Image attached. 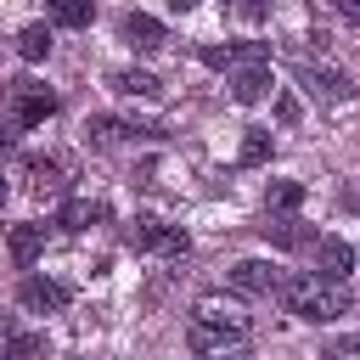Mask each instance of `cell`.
I'll use <instances>...</instances> for the list:
<instances>
[{
	"label": "cell",
	"instance_id": "obj_1",
	"mask_svg": "<svg viewBox=\"0 0 360 360\" xmlns=\"http://www.w3.org/2000/svg\"><path fill=\"white\" fill-rule=\"evenodd\" d=\"M276 298H281L287 315H298V321H309V326L349 315V287H343V281H326L321 270H315V276H292Z\"/></svg>",
	"mask_w": 360,
	"mask_h": 360
},
{
	"label": "cell",
	"instance_id": "obj_2",
	"mask_svg": "<svg viewBox=\"0 0 360 360\" xmlns=\"http://www.w3.org/2000/svg\"><path fill=\"white\" fill-rule=\"evenodd\" d=\"M124 242H129L135 253H169V259H180V253L191 248V236H186L180 225H163V219H152V214H141V219L124 231Z\"/></svg>",
	"mask_w": 360,
	"mask_h": 360
},
{
	"label": "cell",
	"instance_id": "obj_3",
	"mask_svg": "<svg viewBox=\"0 0 360 360\" xmlns=\"http://www.w3.org/2000/svg\"><path fill=\"white\" fill-rule=\"evenodd\" d=\"M191 321H202V326H214V332H231V338H248V309H242L236 298H225V292H202V298L191 304Z\"/></svg>",
	"mask_w": 360,
	"mask_h": 360
},
{
	"label": "cell",
	"instance_id": "obj_4",
	"mask_svg": "<svg viewBox=\"0 0 360 360\" xmlns=\"http://www.w3.org/2000/svg\"><path fill=\"white\" fill-rule=\"evenodd\" d=\"M231 287L248 292V298H270V292L287 287V276H281L270 259H242V264H231Z\"/></svg>",
	"mask_w": 360,
	"mask_h": 360
},
{
	"label": "cell",
	"instance_id": "obj_5",
	"mask_svg": "<svg viewBox=\"0 0 360 360\" xmlns=\"http://www.w3.org/2000/svg\"><path fill=\"white\" fill-rule=\"evenodd\" d=\"M22 180H28L34 197H62V191H68V169H62V158H51V152H28V158H22Z\"/></svg>",
	"mask_w": 360,
	"mask_h": 360
},
{
	"label": "cell",
	"instance_id": "obj_6",
	"mask_svg": "<svg viewBox=\"0 0 360 360\" xmlns=\"http://www.w3.org/2000/svg\"><path fill=\"white\" fill-rule=\"evenodd\" d=\"M11 107H17V124H22V129H34V124H45V118L56 112V96H51L45 84L22 79V84H11Z\"/></svg>",
	"mask_w": 360,
	"mask_h": 360
},
{
	"label": "cell",
	"instance_id": "obj_7",
	"mask_svg": "<svg viewBox=\"0 0 360 360\" xmlns=\"http://www.w3.org/2000/svg\"><path fill=\"white\" fill-rule=\"evenodd\" d=\"M17 298H22V309H28V315H56V309L68 304V287H62V281H51V276H28V281L17 287Z\"/></svg>",
	"mask_w": 360,
	"mask_h": 360
},
{
	"label": "cell",
	"instance_id": "obj_8",
	"mask_svg": "<svg viewBox=\"0 0 360 360\" xmlns=\"http://www.w3.org/2000/svg\"><path fill=\"white\" fill-rule=\"evenodd\" d=\"M197 56H202L208 68H231V73H236V68H253V62H270L259 39H236V45H202Z\"/></svg>",
	"mask_w": 360,
	"mask_h": 360
},
{
	"label": "cell",
	"instance_id": "obj_9",
	"mask_svg": "<svg viewBox=\"0 0 360 360\" xmlns=\"http://www.w3.org/2000/svg\"><path fill=\"white\" fill-rule=\"evenodd\" d=\"M298 79L309 84V96H326V101H349V96H354L349 73H338V68H315V62H298Z\"/></svg>",
	"mask_w": 360,
	"mask_h": 360
},
{
	"label": "cell",
	"instance_id": "obj_10",
	"mask_svg": "<svg viewBox=\"0 0 360 360\" xmlns=\"http://www.w3.org/2000/svg\"><path fill=\"white\" fill-rule=\"evenodd\" d=\"M315 264H321V276H326V281H343V276L360 264V253H354L343 236H321V242H315Z\"/></svg>",
	"mask_w": 360,
	"mask_h": 360
},
{
	"label": "cell",
	"instance_id": "obj_11",
	"mask_svg": "<svg viewBox=\"0 0 360 360\" xmlns=\"http://www.w3.org/2000/svg\"><path fill=\"white\" fill-rule=\"evenodd\" d=\"M231 96H236L242 107H253V101H264V96H270V62H253V68H236V73H231Z\"/></svg>",
	"mask_w": 360,
	"mask_h": 360
},
{
	"label": "cell",
	"instance_id": "obj_12",
	"mask_svg": "<svg viewBox=\"0 0 360 360\" xmlns=\"http://www.w3.org/2000/svg\"><path fill=\"white\" fill-rule=\"evenodd\" d=\"M118 96H135V101H158L163 96V84H158V73H146V68H118L112 79H107Z\"/></svg>",
	"mask_w": 360,
	"mask_h": 360
},
{
	"label": "cell",
	"instance_id": "obj_13",
	"mask_svg": "<svg viewBox=\"0 0 360 360\" xmlns=\"http://www.w3.org/2000/svg\"><path fill=\"white\" fill-rule=\"evenodd\" d=\"M56 225H62V231H90V225H107V202H96V197H73V202H62Z\"/></svg>",
	"mask_w": 360,
	"mask_h": 360
},
{
	"label": "cell",
	"instance_id": "obj_14",
	"mask_svg": "<svg viewBox=\"0 0 360 360\" xmlns=\"http://www.w3.org/2000/svg\"><path fill=\"white\" fill-rule=\"evenodd\" d=\"M118 34H124L135 51H158V45H163V22H158V17H146V11H129V17L118 22Z\"/></svg>",
	"mask_w": 360,
	"mask_h": 360
},
{
	"label": "cell",
	"instance_id": "obj_15",
	"mask_svg": "<svg viewBox=\"0 0 360 360\" xmlns=\"http://www.w3.org/2000/svg\"><path fill=\"white\" fill-rule=\"evenodd\" d=\"M84 135H90L96 146H118V141H129V135H158V129H135V124H124V118H107V112H96V118L84 124Z\"/></svg>",
	"mask_w": 360,
	"mask_h": 360
},
{
	"label": "cell",
	"instance_id": "obj_16",
	"mask_svg": "<svg viewBox=\"0 0 360 360\" xmlns=\"http://www.w3.org/2000/svg\"><path fill=\"white\" fill-rule=\"evenodd\" d=\"M6 248H11L17 264H34V259L45 253V225H34V219H28V225H11V242H6Z\"/></svg>",
	"mask_w": 360,
	"mask_h": 360
},
{
	"label": "cell",
	"instance_id": "obj_17",
	"mask_svg": "<svg viewBox=\"0 0 360 360\" xmlns=\"http://www.w3.org/2000/svg\"><path fill=\"white\" fill-rule=\"evenodd\" d=\"M236 343H242V338H231V332H214V326L191 321V349H197V354H219V360H225Z\"/></svg>",
	"mask_w": 360,
	"mask_h": 360
},
{
	"label": "cell",
	"instance_id": "obj_18",
	"mask_svg": "<svg viewBox=\"0 0 360 360\" xmlns=\"http://www.w3.org/2000/svg\"><path fill=\"white\" fill-rule=\"evenodd\" d=\"M17 56H22V62H45V56H51V28H45V22H28V28L17 34Z\"/></svg>",
	"mask_w": 360,
	"mask_h": 360
},
{
	"label": "cell",
	"instance_id": "obj_19",
	"mask_svg": "<svg viewBox=\"0 0 360 360\" xmlns=\"http://www.w3.org/2000/svg\"><path fill=\"white\" fill-rule=\"evenodd\" d=\"M0 360H45V332H11Z\"/></svg>",
	"mask_w": 360,
	"mask_h": 360
},
{
	"label": "cell",
	"instance_id": "obj_20",
	"mask_svg": "<svg viewBox=\"0 0 360 360\" xmlns=\"http://www.w3.org/2000/svg\"><path fill=\"white\" fill-rule=\"evenodd\" d=\"M304 202V180H270V191H264V208H276V214H292Z\"/></svg>",
	"mask_w": 360,
	"mask_h": 360
},
{
	"label": "cell",
	"instance_id": "obj_21",
	"mask_svg": "<svg viewBox=\"0 0 360 360\" xmlns=\"http://www.w3.org/2000/svg\"><path fill=\"white\" fill-rule=\"evenodd\" d=\"M90 17H96L90 0H56L51 6V22H62V28H90Z\"/></svg>",
	"mask_w": 360,
	"mask_h": 360
},
{
	"label": "cell",
	"instance_id": "obj_22",
	"mask_svg": "<svg viewBox=\"0 0 360 360\" xmlns=\"http://www.w3.org/2000/svg\"><path fill=\"white\" fill-rule=\"evenodd\" d=\"M270 152H276V141H270V129H242V163H248V169H259V163H270Z\"/></svg>",
	"mask_w": 360,
	"mask_h": 360
},
{
	"label": "cell",
	"instance_id": "obj_23",
	"mask_svg": "<svg viewBox=\"0 0 360 360\" xmlns=\"http://www.w3.org/2000/svg\"><path fill=\"white\" fill-rule=\"evenodd\" d=\"M264 236H270V242H281V248H304V242H309V231H304L298 219H281V225H264Z\"/></svg>",
	"mask_w": 360,
	"mask_h": 360
},
{
	"label": "cell",
	"instance_id": "obj_24",
	"mask_svg": "<svg viewBox=\"0 0 360 360\" xmlns=\"http://www.w3.org/2000/svg\"><path fill=\"white\" fill-rule=\"evenodd\" d=\"M276 118H281V124H298V101L281 96V101H276Z\"/></svg>",
	"mask_w": 360,
	"mask_h": 360
},
{
	"label": "cell",
	"instance_id": "obj_25",
	"mask_svg": "<svg viewBox=\"0 0 360 360\" xmlns=\"http://www.w3.org/2000/svg\"><path fill=\"white\" fill-rule=\"evenodd\" d=\"M343 354H360V332H354V338H343V343H332V360H343Z\"/></svg>",
	"mask_w": 360,
	"mask_h": 360
},
{
	"label": "cell",
	"instance_id": "obj_26",
	"mask_svg": "<svg viewBox=\"0 0 360 360\" xmlns=\"http://www.w3.org/2000/svg\"><path fill=\"white\" fill-rule=\"evenodd\" d=\"M338 11H343L349 22H360V6H354V0H338Z\"/></svg>",
	"mask_w": 360,
	"mask_h": 360
},
{
	"label": "cell",
	"instance_id": "obj_27",
	"mask_svg": "<svg viewBox=\"0 0 360 360\" xmlns=\"http://www.w3.org/2000/svg\"><path fill=\"white\" fill-rule=\"evenodd\" d=\"M349 202H354V208H360V191H349Z\"/></svg>",
	"mask_w": 360,
	"mask_h": 360
},
{
	"label": "cell",
	"instance_id": "obj_28",
	"mask_svg": "<svg viewBox=\"0 0 360 360\" xmlns=\"http://www.w3.org/2000/svg\"><path fill=\"white\" fill-rule=\"evenodd\" d=\"M0 202H6V180H0Z\"/></svg>",
	"mask_w": 360,
	"mask_h": 360
}]
</instances>
